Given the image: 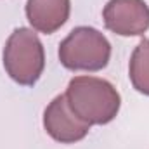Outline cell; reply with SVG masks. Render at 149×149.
<instances>
[{
  "instance_id": "obj_1",
  "label": "cell",
  "mask_w": 149,
  "mask_h": 149,
  "mask_svg": "<svg viewBox=\"0 0 149 149\" xmlns=\"http://www.w3.org/2000/svg\"><path fill=\"white\" fill-rule=\"evenodd\" d=\"M64 95L71 111L90 127L113 121L121 106L118 90L108 80L97 76L71 78Z\"/></svg>"
},
{
  "instance_id": "obj_2",
  "label": "cell",
  "mask_w": 149,
  "mask_h": 149,
  "mask_svg": "<svg viewBox=\"0 0 149 149\" xmlns=\"http://www.w3.org/2000/svg\"><path fill=\"white\" fill-rule=\"evenodd\" d=\"M2 61L17 85L33 87L45 68V50L38 35L30 28H16L5 42Z\"/></svg>"
},
{
  "instance_id": "obj_3",
  "label": "cell",
  "mask_w": 149,
  "mask_h": 149,
  "mask_svg": "<svg viewBox=\"0 0 149 149\" xmlns=\"http://www.w3.org/2000/svg\"><path fill=\"white\" fill-rule=\"evenodd\" d=\"M57 54L70 71H101L111 59V43L99 30L78 26L59 43Z\"/></svg>"
},
{
  "instance_id": "obj_4",
  "label": "cell",
  "mask_w": 149,
  "mask_h": 149,
  "mask_svg": "<svg viewBox=\"0 0 149 149\" xmlns=\"http://www.w3.org/2000/svg\"><path fill=\"white\" fill-rule=\"evenodd\" d=\"M102 19L104 26L120 37H141L149 30V5L144 0H109Z\"/></svg>"
},
{
  "instance_id": "obj_5",
  "label": "cell",
  "mask_w": 149,
  "mask_h": 149,
  "mask_svg": "<svg viewBox=\"0 0 149 149\" xmlns=\"http://www.w3.org/2000/svg\"><path fill=\"white\" fill-rule=\"evenodd\" d=\"M43 128L45 132L61 144H74L88 135L90 125L78 118L64 94L54 97L43 111Z\"/></svg>"
},
{
  "instance_id": "obj_6",
  "label": "cell",
  "mask_w": 149,
  "mask_h": 149,
  "mask_svg": "<svg viewBox=\"0 0 149 149\" xmlns=\"http://www.w3.org/2000/svg\"><path fill=\"white\" fill-rule=\"evenodd\" d=\"M24 12L35 31L50 35L70 19L71 0H26Z\"/></svg>"
},
{
  "instance_id": "obj_7",
  "label": "cell",
  "mask_w": 149,
  "mask_h": 149,
  "mask_svg": "<svg viewBox=\"0 0 149 149\" xmlns=\"http://www.w3.org/2000/svg\"><path fill=\"white\" fill-rule=\"evenodd\" d=\"M128 76L134 88L144 95H149V40H141L132 52Z\"/></svg>"
}]
</instances>
